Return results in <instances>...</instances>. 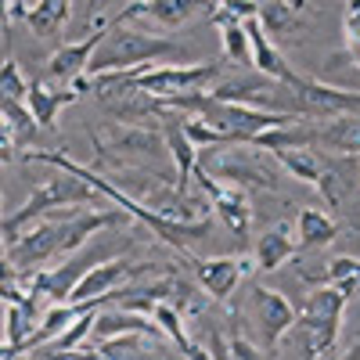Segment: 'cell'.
I'll use <instances>...</instances> for the list:
<instances>
[{
    "label": "cell",
    "mask_w": 360,
    "mask_h": 360,
    "mask_svg": "<svg viewBox=\"0 0 360 360\" xmlns=\"http://www.w3.org/2000/svg\"><path fill=\"white\" fill-rule=\"evenodd\" d=\"M108 198L90 184V180H83L79 173H69V169H58L54 176L40 180L37 191L29 195L15 213L0 217V238H4V245L15 242V238L33 227L40 217L54 213V209H69V205H105Z\"/></svg>",
    "instance_id": "6da1fadb"
},
{
    "label": "cell",
    "mask_w": 360,
    "mask_h": 360,
    "mask_svg": "<svg viewBox=\"0 0 360 360\" xmlns=\"http://www.w3.org/2000/svg\"><path fill=\"white\" fill-rule=\"evenodd\" d=\"M176 51L180 47L166 37H152L144 29H130L127 22H115L101 33V44L90 54L86 72L98 76V72H119V69H134V65H152Z\"/></svg>",
    "instance_id": "7a4b0ae2"
},
{
    "label": "cell",
    "mask_w": 360,
    "mask_h": 360,
    "mask_svg": "<svg viewBox=\"0 0 360 360\" xmlns=\"http://www.w3.org/2000/svg\"><path fill=\"white\" fill-rule=\"evenodd\" d=\"M342 310H346V295L332 281L307 292V299L295 307V324L303 328V335H307L303 356H332L335 353Z\"/></svg>",
    "instance_id": "3957f363"
},
{
    "label": "cell",
    "mask_w": 360,
    "mask_h": 360,
    "mask_svg": "<svg viewBox=\"0 0 360 360\" xmlns=\"http://www.w3.org/2000/svg\"><path fill=\"white\" fill-rule=\"evenodd\" d=\"M220 62H191V65H134V69H119L112 72L115 79L141 86L152 98H169V94H184V90H205L209 83L220 79Z\"/></svg>",
    "instance_id": "277c9868"
},
{
    "label": "cell",
    "mask_w": 360,
    "mask_h": 360,
    "mask_svg": "<svg viewBox=\"0 0 360 360\" xmlns=\"http://www.w3.org/2000/svg\"><path fill=\"white\" fill-rule=\"evenodd\" d=\"M105 159L115 162V166H155L159 159H166V137H162V127H148V123H123V119H115V123L105 127V134L94 141Z\"/></svg>",
    "instance_id": "5b68a950"
},
{
    "label": "cell",
    "mask_w": 360,
    "mask_h": 360,
    "mask_svg": "<svg viewBox=\"0 0 360 360\" xmlns=\"http://www.w3.org/2000/svg\"><path fill=\"white\" fill-rule=\"evenodd\" d=\"M205 173H213L220 180H234L242 188H263V191H274L278 188V169L263 162V155L256 152V144H242V148H231V144H217L209 152L205 162H198Z\"/></svg>",
    "instance_id": "8992f818"
},
{
    "label": "cell",
    "mask_w": 360,
    "mask_h": 360,
    "mask_svg": "<svg viewBox=\"0 0 360 360\" xmlns=\"http://www.w3.org/2000/svg\"><path fill=\"white\" fill-rule=\"evenodd\" d=\"M249 317L259 328V346L266 349V356H274V349L281 346V339L295 328V307L274 288L256 285L249 292Z\"/></svg>",
    "instance_id": "52a82bcc"
},
{
    "label": "cell",
    "mask_w": 360,
    "mask_h": 360,
    "mask_svg": "<svg viewBox=\"0 0 360 360\" xmlns=\"http://www.w3.org/2000/svg\"><path fill=\"white\" fill-rule=\"evenodd\" d=\"M191 184L209 198V205L217 209V217L231 227L234 238H249V227H252V205H249V195H245L242 184H220V176L205 173L202 166H195Z\"/></svg>",
    "instance_id": "ba28073f"
},
{
    "label": "cell",
    "mask_w": 360,
    "mask_h": 360,
    "mask_svg": "<svg viewBox=\"0 0 360 360\" xmlns=\"http://www.w3.org/2000/svg\"><path fill=\"white\" fill-rule=\"evenodd\" d=\"M198 288L213 299V303H227V299L238 292L249 274H256V256H213V259H191Z\"/></svg>",
    "instance_id": "9c48e42d"
},
{
    "label": "cell",
    "mask_w": 360,
    "mask_h": 360,
    "mask_svg": "<svg viewBox=\"0 0 360 360\" xmlns=\"http://www.w3.org/2000/svg\"><path fill=\"white\" fill-rule=\"evenodd\" d=\"M202 8H213L209 0H130L115 22H141L152 29H180L188 25Z\"/></svg>",
    "instance_id": "30bf717a"
},
{
    "label": "cell",
    "mask_w": 360,
    "mask_h": 360,
    "mask_svg": "<svg viewBox=\"0 0 360 360\" xmlns=\"http://www.w3.org/2000/svg\"><path fill=\"white\" fill-rule=\"evenodd\" d=\"M152 263H127V259H105V263H94L86 274L72 285L65 303H86V299H101L108 292H115L123 281L130 278H144Z\"/></svg>",
    "instance_id": "8fae6325"
},
{
    "label": "cell",
    "mask_w": 360,
    "mask_h": 360,
    "mask_svg": "<svg viewBox=\"0 0 360 360\" xmlns=\"http://www.w3.org/2000/svg\"><path fill=\"white\" fill-rule=\"evenodd\" d=\"M288 90L299 98L303 112H314V115H346V112L360 108V90H342V86L321 83V79L295 76V83Z\"/></svg>",
    "instance_id": "7c38bea8"
},
{
    "label": "cell",
    "mask_w": 360,
    "mask_h": 360,
    "mask_svg": "<svg viewBox=\"0 0 360 360\" xmlns=\"http://www.w3.org/2000/svg\"><path fill=\"white\" fill-rule=\"evenodd\" d=\"M159 127H162V137H166V152L173 159L176 184L191 188V176H195V166H198V148L184 130V119H180V112H173V108H159Z\"/></svg>",
    "instance_id": "4fadbf2b"
},
{
    "label": "cell",
    "mask_w": 360,
    "mask_h": 360,
    "mask_svg": "<svg viewBox=\"0 0 360 360\" xmlns=\"http://www.w3.org/2000/svg\"><path fill=\"white\" fill-rule=\"evenodd\" d=\"M105 29H108V25H98L94 33H86L83 40L58 47V51L47 58V69H44V76H47L51 83H69L72 76L86 72V62H90V54H94V47L101 44V33H105Z\"/></svg>",
    "instance_id": "5bb4252c"
},
{
    "label": "cell",
    "mask_w": 360,
    "mask_h": 360,
    "mask_svg": "<svg viewBox=\"0 0 360 360\" xmlns=\"http://www.w3.org/2000/svg\"><path fill=\"white\" fill-rule=\"evenodd\" d=\"M76 98H79V94H76L69 83L51 86V79L44 76V79H29L25 105H29V112H33V119H37V127H40V130H54L58 112H62L65 105H72Z\"/></svg>",
    "instance_id": "9a60e30c"
},
{
    "label": "cell",
    "mask_w": 360,
    "mask_h": 360,
    "mask_svg": "<svg viewBox=\"0 0 360 360\" xmlns=\"http://www.w3.org/2000/svg\"><path fill=\"white\" fill-rule=\"evenodd\" d=\"M295 249H299V238H295V231H292V224H270L259 238H256V249H252V256H256V270H263V274H274V270H281L292 256H295Z\"/></svg>",
    "instance_id": "2e32d148"
},
{
    "label": "cell",
    "mask_w": 360,
    "mask_h": 360,
    "mask_svg": "<svg viewBox=\"0 0 360 360\" xmlns=\"http://www.w3.org/2000/svg\"><path fill=\"white\" fill-rule=\"evenodd\" d=\"M119 332H137V335H148V339H166L152 314L134 310V307H123V310H105L101 307L94 314V328H90V335L105 339V335H119Z\"/></svg>",
    "instance_id": "e0dca14e"
},
{
    "label": "cell",
    "mask_w": 360,
    "mask_h": 360,
    "mask_svg": "<svg viewBox=\"0 0 360 360\" xmlns=\"http://www.w3.org/2000/svg\"><path fill=\"white\" fill-rule=\"evenodd\" d=\"M245 29H249V44H252V65L256 72L270 76V79H278L281 86H292L295 83V72L288 69V62L278 54V47L270 44V33L259 25V18H245Z\"/></svg>",
    "instance_id": "ac0fdd59"
},
{
    "label": "cell",
    "mask_w": 360,
    "mask_h": 360,
    "mask_svg": "<svg viewBox=\"0 0 360 360\" xmlns=\"http://www.w3.org/2000/svg\"><path fill=\"white\" fill-rule=\"evenodd\" d=\"M281 83L270 79V76H231V79H220L209 94L220 98V101H245V105H256L263 101V94H274Z\"/></svg>",
    "instance_id": "d6986e66"
},
{
    "label": "cell",
    "mask_w": 360,
    "mask_h": 360,
    "mask_svg": "<svg viewBox=\"0 0 360 360\" xmlns=\"http://www.w3.org/2000/svg\"><path fill=\"white\" fill-rule=\"evenodd\" d=\"M295 238H299V245L303 249H324V245H332L335 238H339V224L321 213V209H299L295 213Z\"/></svg>",
    "instance_id": "ffe728a7"
},
{
    "label": "cell",
    "mask_w": 360,
    "mask_h": 360,
    "mask_svg": "<svg viewBox=\"0 0 360 360\" xmlns=\"http://www.w3.org/2000/svg\"><path fill=\"white\" fill-rule=\"evenodd\" d=\"M303 8H307V0H259L256 18L270 37H288L299 29V22H303L299 18Z\"/></svg>",
    "instance_id": "44dd1931"
},
{
    "label": "cell",
    "mask_w": 360,
    "mask_h": 360,
    "mask_svg": "<svg viewBox=\"0 0 360 360\" xmlns=\"http://www.w3.org/2000/svg\"><path fill=\"white\" fill-rule=\"evenodd\" d=\"M22 15H25V22L33 25L40 37H58V33L69 25L72 0H37V4L25 8Z\"/></svg>",
    "instance_id": "7402d4cb"
},
{
    "label": "cell",
    "mask_w": 360,
    "mask_h": 360,
    "mask_svg": "<svg viewBox=\"0 0 360 360\" xmlns=\"http://www.w3.org/2000/svg\"><path fill=\"white\" fill-rule=\"evenodd\" d=\"M37 299L40 295H29L22 303H8L4 310V339L15 342L25 353V339L37 332Z\"/></svg>",
    "instance_id": "603a6c76"
},
{
    "label": "cell",
    "mask_w": 360,
    "mask_h": 360,
    "mask_svg": "<svg viewBox=\"0 0 360 360\" xmlns=\"http://www.w3.org/2000/svg\"><path fill=\"white\" fill-rule=\"evenodd\" d=\"M274 155V162L295 176V180H303V184L317 188V180H321V159L310 152V148H278V152H270Z\"/></svg>",
    "instance_id": "cb8c5ba5"
},
{
    "label": "cell",
    "mask_w": 360,
    "mask_h": 360,
    "mask_svg": "<svg viewBox=\"0 0 360 360\" xmlns=\"http://www.w3.org/2000/svg\"><path fill=\"white\" fill-rule=\"evenodd\" d=\"M317 144L339 155H360V119L339 115L328 130H317Z\"/></svg>",
    "instance_id": "d4e9b609"
},
{
    "label": "cell",
    "mask_w": 360,
    "mask_h": 360,
    "mask_svg": "<svg viewBox=\"0 0 360 360\" xmlns=\"http://www.w3.org/2000/svg\"><path fill=\"white\" fill-rule=\"evenodd\" d=\"M148 314L155 317V324L162 328V335L169 342H176L180 349H188L191 346V335H188V317L180 314L176 303H169V299H155L152 307H148Z\"/></svg>",
    "instance_id": "484cf974"
},
{
    "label": "cell",
    "mask_w": 360,
    "mask_h": 360,
    "mask_svg": "<svg viewBox=\"0 0 360 360\" xmlns=\"http://www.w3.org/2000/svg\"><path fill=\"white\" fill-rule=\"evenodd\" d=\"M217 29H220V40H224V58H227V62L252 65V44H249V29H245V22L227 18V22H220Z\"/></svg>",
    "instance_id": "4316f807"
},
{
    "label": "cell",
    "mask_w": 360,
    "mask_h": 360,
    "mask_svg": "<svg viewBox=\"0 0 360 360\" xmlns=\"http://www.w3.org/2000/svg\"><path fill=\"white\" fill-rule=\"evenodd\" d=\"M148 335H137V332H119V335H105L98 339V353L101 360H119V356H144V342Z\"/></svg>",
    "instance_id": "83f0119b"
},
{
    "label": "cell",
    "mask_w": 360,
    "mask_h": 360,
    "mask_svg": "<svg viewBox=\"0 0 360 360\" xmlns=\"http://www.w3.org/2000/svg\"><path fill=\"white\" fill-rule=\"evenodd\" d=\"M25 94H29V79L22 76L15 58H4V62H0V98L25 101Z\"/></svg>",
    "instance_id": "f1b7e54d"
},
{
    "label": "cell",
    "mask_w": 360,
    "mask_h": 360,
    "mask_svg": "<svg viewBox=\"0 0 360 360\" xmlns=\"http://www.w3.org/2000/svg\"><path fill=\"white\" fill-rule=\"evenodd\" d=\"M15 152H18L15 127L8 123V115L0 112V166H11V162H15Z\"/></svg>",
    "instance_id": "f546056e"
},
{
    "label": "cell",
    "mask_w": 360,
    "mask_h": 360,
    "mask_svg": "<svg viewBox=\"0 0 360 360\" xmlns=\"http://www.w3.org/2000/svg\"><path fill=\"white\" fill-rule=\"evenodd\" d=\"M227 356H234V360H256V356H266V349L259 342L245 339V335H234L227 342Z\"/></svg>",
    "instance_id": "4dcf8cb0"
},
{
    "label": "cell",
    "mask_w": 360,
    "mask_h": 360,
    "mask_svg": "<svg viewBox=\"0 0 360 360\" xmlns=\"http://www.w3.org/2000/svg\"><path fill=\"white\" fill-rule=\"evenodd\" d=\"M25 8L18 4V0H0V37H4V47L11 44V18L22 15Z\"/></svg>",
    "instance_id": "1f68e13d"
},
{
    "label": "cell",
    "mask_w": 360,
    "mask_h": 360,
    "mask_svg": "<svg viewBox=\"0 0 360 360\" xmlns=\"http://www.w3.org/2000/svg\"><path fill=\"white\" fill-rule=\"evenodd\" d=\"M346 356H360V342H353V346H349V353H346Z\"/></svg>",
    "instance_id": "d6a6232c"
},
{
    "label": "cell",
    "mask_w": 360,
    "mask_h": 360,
    "mask_svg": "<svg viewBox=\"0 0 360 360\" xmlns=\"http://www.w3.org/2000/svg\"><path fill=\"white\" fill-rule=\"evenodd\" d=\"M0 217H4V195H0Z\"/></svg>",
    "instance_id": "836d02e7"
}]
</instances>
